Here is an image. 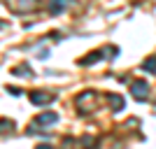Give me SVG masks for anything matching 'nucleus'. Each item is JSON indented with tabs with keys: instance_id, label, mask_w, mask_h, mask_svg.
Listing matches in <instances>:
<instances>
[{
	"instance_id": "obj_1",
	"label": "nucleus",
	"mask_w": 156,
	"mask_h": 149,
	"mask_svg": "<svg viewBox=\"0 0 156 149\" xmlns=\"http://www.w3.org/2000/svg\"><path fill=\"white\" fill-rule=\"evenodd\" d=\"M96 105H98V96L93 93V91H84V93H79V98H77V107H79V112L89 114V112L96 110Z\"/></svg>"
},
{
	"instance_id": "obj_11",
	"label": "nucleus",
	"mask_w": 156,
	"mask_h": 149,
	"mask_svg": "<svg viewBox=\"0 0 156 149\" xmlns=\"http://www.w3.org/2000/svg\"><path fill=\"white\" fill-rule=\"evenodd\" d=\"M7 128L12 130V121H7V119H2V130H7Z\"/></svg>"
},
{
	"instance_id": "obj_3",
	"label": "nucleus",
	"mask_w": 156,
	"mask_h": 149,
	"mask_svg": "<svg viewBox=\"0 0 156 149\" xmlns=\"http://www.w3.org/2000/svg\"><path fill=\"white\" fill-rule=\"evenodd\" d=\"M54 100H56V96H54V93H47V91H33L30 93V103L40 105V107H42V105H51Z\"/></svg>"
},
{
	"instance_id": "obj_6",
	"label": "nucleus",
	"mask_w": 156,
	"mask_h": 149,
	"mask_svg": "<svg viewBox=\"0 0 156 149\" xmlns=\"http://www.w3.org/2000/svg\"><path fill=\"white\" fill-rule=\"evenodd\" d=\"M100 56H103V51H91V54H86L84 59L79 61V65H93L100 61Z\"/></svg>"
},
{
	"instance_id": "obj_8",
	"label": "nucleus",
	"mask_w": 156,
	"mask_h": 149,
	"mask_svg": "<svg viewBox=\"0 0 156 149\" xmlns=\"http://www.w3.org/2000/svg\"><path fill=\"white\" fill-rule=\"evenodd\" d=\"M142 70H147V72H154L156 75V56H151V59H147L142 63Z\"/></svg>"
},
{
	"instance_id": "obj_7",
	"label": "nucleus",
	"mask_w": 156,
	"mask_h": 149,
	"mask_svg": "<svg viewBox=\"0 0 156 149\" xmlns=\"http://www.w3.org/2000/svg\"><path fill=\"white\" fill-rule=\"evenodd\" d=\"M47 9H49V14H58V12L65 9V2H63V0H54V2L47 5Z\"/></svg>"
},
{
	"instance_id": "obj_5",
	"label": "nucleus",
	"mask_w": 156,
	"mask_h": 149,
	"mask_svg": "<svg viewBox=\"0 0 156 149\" xmlns=\"http://www.w3.org/2000/svg\"><path fill=\"white\" fill-rule=\"evenodd\" d=\"M105 98H107V103H110V107L114 112H121V110H124V98H121V96H117V93H107Z\"/></svg>"
},
{
	"instance_id": "obj_10",
	"label": "nucleus",
	"mask_w": 156,
	"mask_h": 149,
	"mask_svg": "<svg viewBox=\"0 0 156 149\" xmlns=\"http://www.w3.org/2000/svg\"><path fill=\"white\" fill-rule=\"evenodd\" d=\"M7 93H12V96H21V89H16V86H5Z\"/></svg>"
},
{
	"instance_id": "obj_9",
	"label": "nucleus",
	"mask_w": 156,
	"mask_h": 149,
	"mask_svg": "<svg viewBox=\"0 0 156 149\" xmlns=\"http://www.w3.org/2000/svg\"><path fill=\"white\" fill-rule=\"evenodd\" d=\"M12 75H26V77H33V70L28 65H19V68H12Z\"/></svg>"
},
{
	"instance_id": "obj_12",
	"label": "nucleus",
	"mask_w": 156,
	"mask_h": 149,
	"mask_svg": "<svg viewBox=\"0 0 156 149\" xmlns=\"http://www.w3.org/2000/svg\"><path fill=\"white\" fill-rule=\"evenodd\" d=\"M35 149H51V144H37Z\"/></svg>"
},
{
	"instance_id": "obj_2",
	"label": "nucleus",
	"mask_w": 156,
	"mask_h": 149,
	"mask_svg": "<svg viewBox=\"0 0 156 149\" xmlns=\"http://www.w3.org/2000/svg\"><path fill=\"white\" fill-rule=\"evenodd\" d=\"M147 93H149V84H147L144 79H137V82H130V96L135 98V100L144 103V100H147Z\"/></svg>"
},
{
	"instance_id": "obj_4",
	"label": "nucleus",
	"mask_w": 156,
	"mask_h": 149,
	"mask_svg": "<svg viewBox=\"0 0 156 149\" xmlns=\"http://www.w3.org/2000/svg\"><path fill=\"white\" fill-rule=\"evenodd\" d=\"M58 121V114L56 112H44V114H40L35 119V126H54V123Z\"/></svg>"
}]
</instances>
